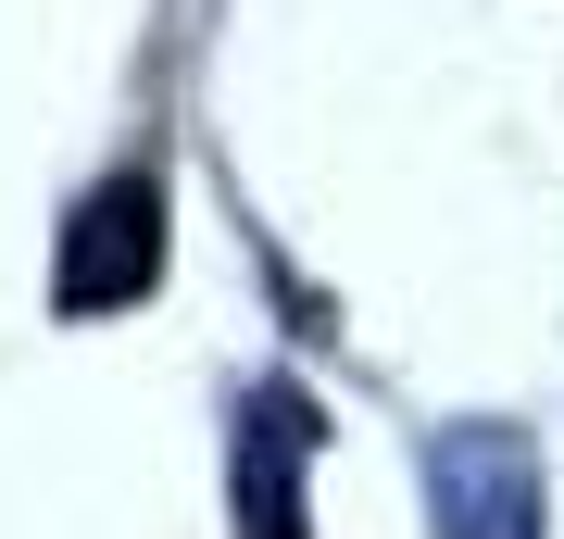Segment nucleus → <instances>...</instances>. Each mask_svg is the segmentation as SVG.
<instances>
[{"label": "nucleus", "mask_w": 564, "mask_h": 539, "mask_svg": "<svg viewBox=\"0 0 564 539\" xmlns=\"http://www.w3.org/2000/svg\"><path fill=\"white\" fill-rule=\"evenodd\" d=\"M302 464H314V401L289 377H263L239 401V440H226V477H239V527L251 539H302Z\"/></svg>", "instance_id": "7ed1b4c3"}, {"label": "nucleus", "mask_w": 564, "mask_h": 539, "mask_svg": "<svg viewBox=\"0 0 564 539\" xmlns=\"http://www.w3.org/2000/svg\"><path fill=\"white\" fill-rule=\"evenodd\" d=\"M163 289V188L151 176H101L63 226V263H51V301L63 314H126V301Z\"/></svg>", "instance_id": "f257e3e1"}, {"label": "nucleus", "mask_w": 564, "mask_h": 539, "mask_svg": "<svg viewBox=\"0 0 564 539\" xmlns=\"http://www.w3.org/2000/svg\"><path fill=\"white\" fill-rule=\"evenodd\" d=\"M426 502H440V539H540V464L514 427H452L426 452Z\"/></svg>", "instance_id": "f03ea898"}]
</instances>
